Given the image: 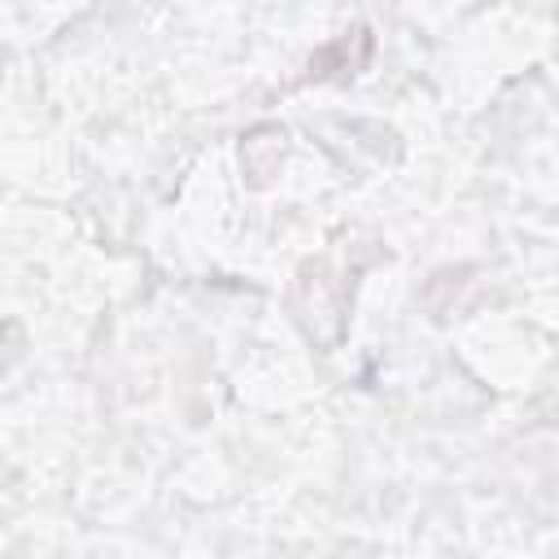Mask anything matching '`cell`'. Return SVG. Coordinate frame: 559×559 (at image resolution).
<instances>
[{
	"mask_svg": "<svg viewBox=\"0 0 559 559\" xmlns=\"http://www.w3.org/2000/svg\"><path fill=\"white\" fill-rule=\"evenodd\" d=\"M284 153H288L284 127H275V122L249 127V131L240 135V170H245V183H249L253 192L271 188V179H275L280 166H284Z\"/></svg>",
	"mask_w": 559,
	"mask_h": 559,
	"instance_id": "cell-3",
	"label": "cell"
},
{
	"mask_svg": "<svg viewBox=\"0 0 559 559\" xmlns=\"http://www.w3.org/2000/svg\"><path fill=\"white\" fill-rule=\"evenodd\" d=\"M371 52H376L371 31H367V26H354V31L336 35L332 44H323V48L310 57V74H306V79H310V83H345V79H354V74L367 70Z\"/></svg>",
	"mask_w": 559,
	"mask_h": 559,
	"instance_id": "cell-2",
	"label": "cell"
},
{
	"mask_svg": "<svg viewBox=\"0 0 559 559\" xmlns=\"http://www.w3.org/2000/svg\"><path fill=\"white\" fill-rule=\"evenodd\" d=\"M297 306L301 319L310 328V336H319L323 345H332L345 328V288L332 280V271L323 262H306L297 275Z\"/></svg>",
	"mask_w": 559,
	"mask_h": 559,
	"instance_id": "cell-1",
	"label": "cell"
}]
</instances>
